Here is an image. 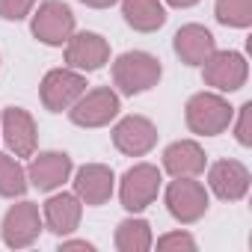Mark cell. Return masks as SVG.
<instances>
[{"label": "cell", "instance_id": "6da1fadb", "mask_svg": "<svg viewBox=\"0 0 252 252\" xmlns=\"http://www.w3.org/2000/svg\"><path fill=\"white\" fill-rule=\"evenodd\" d=\"M184 122L196 137H220L231 128L234 107L222 92H196L184 107Z\"/></svg>", "mask_w": 252, "mask_h": 252}, {"label": "cell", "instance_id": "7a4b0ae2", "mask_svg": "<svg viewBox=\"0 0 252 252\" xmlns=\"http://www.w3.org/2000/svg\"><path fill=\"white\" fill-rule=\"evenodd\" d=\"M163 77V65L149 51H125L113 63V86L122 95H143Z\"/></svg>", "mask_w": 252, "mask_h": 252}, {"label": "cell", "instance_id": "3957f363", "mask_svg": "<svg viewBox=\"0 0 252 252\" xmlns=\"http://www.w3.org/2000/svg\"><path fill=\"white\" fill-rule=\"evenodd\" d=\"M163 199H166L169 217L175 222H181V225L199 222L208 214V208H211V196H208L205 184L196 181V178H172L166 184Z\"/></svg>", "mask_w": 252, "mask_h": 252}, {"label": "cell", "instance_id": "277c9868", "mask_svg": "<svg viewBox=\"0 0 252 252\" xmlns=\"http://www.w3.org/2000/svg\"><path fill=\"white\" fill-rule=\"evenodd\" d=\"M160 184H163V175L155 163H134L119 181L122 208L131 211V214L146 211L149 205H155V199L160 193Z\"/></svg>", "mask_w": 252, "mask_h": 252}, {"label": "cell", "instance_id": "5b68a950", "mask_svg": "<svg viewBox=\"0 0 252 252\" xmlns=\"http://www.w3.org/2000/svg\"><path fill=\"white\" fill-rule=\"evenodd\" d=\"M30 30L42 45L63 48L74 33V12L63 0H45L39 9L30 12Z\"/></svg>", "mask_w": 252, "mask_h": 252}, {"label": "cell", "instance_id": "8992f818", "mask_svg": "<svg viewBox=\"0 0 252 252\" xmlns=\"http://www.w3.org/2000/svg\"><path fill=\"white\" fill-rule=\"evenodd\" d=\"M119 110H122L119 92L113 86H95V89H86L68 107V119L77 128H104L119 116Z\"/></svg>", "mask_w": 252, "mask_h": 252}, {"label": "cell", "instance_id": "52a82bcc", "mask_svg": "<svg viewBox=\"0 0 252 252\" xmlns=\"http://www.w3.org/2000/svg\"><path fill=\"white\" fill-rule=\"evenodd\" d=\"M202 80L205 86H211L214 92H237L246 86V77H249V63L240 51H214L202 65Z\"/></svg>", "mask_w": 252, "mask_h": 252}, {"label": "cell", "instance_id": "ba28073f", "mask_svg": "<svg viewBox=\"0 0 252 252\" xmlns=\"http://www.w3.org/2000/svg\"><path fill=\"white\" fill-rule=\"evenodd\" d=\"M45 228V220H42V211L36 202H15L6 214H3V222H0V237L9 249H27L39 240Z\"/></svg>", "mask_w": 252, "mask_h": 252}, {"label": "cell", "instance_id": "9c48e42d", "mask_svg": "<svg viewBox=\"0 0 252 252\" xmlns=\"http://www.w3.org/2000/svg\"><path fill=\"white\" fill-rule=\"evenodd\" d=\"M86 92V74L74 68H51L39 83V98L51 113H68V107Z\"/></svg>", "mask_w": 252, "mask_h": 252}, {"label": "cell", "instance_id": "30bf717a", "mask_svg": "<svg viewBox=\"0 0 252 252\" xmlns=\"http://www.w3.org/2000/svg\"><path fill=\"white\" fill-rule=\"evenodd\" d=\"M113 146L128 155V158H143L149 155L155 146H158V125L140 113H131V116H122L116 125H113Z\"/></svg>", "mask_w": 252, "mask_h": 252}, {"label": "cell", "instance_id": "8fae6325", "mask_svg": "<svg viewBox=\"0 0 252 252\" xmlns=\"http://www.w3.org/2000/svg\"><path fill=\"white\" fill-rule=\"evenodd\" d=\"M0 140L9 146L15 158H33L39 146L36 119L24 107H6L0 113Z\"/></svg>", "mask_w": 252, "mask_h": 252}, {"label": "cell", "instance_id": "7c38bea8", "mask_svg": "<svg viewBox=\"0 0 252 252\" xmlns=\"http://www.w3.org/2000/svg\"><path fill=\"white\" fill-rule=\"evenodd\" d=\"M110 63V42L101 33L83 30V33H71V39L65 42V65L74 71H98Z\"/></svg>", "mask_w": 252, "mask_h": 252}, {"label": "cell", "instance_id": "4fadbf2b", "mask_svg": "<svg viewBox=\"0 0 252 252\" xmlns=\"http://www.w3.org/2000/svg\"><path fill=\"white\" fill-rule=\"evenodd\" d=\"M74 172V163L65 152H39L33 155L30 166H27V181L30 187L42 190V193H54L60 190Z\"/></svg>", "mask_w": 252, "mask_h": 252}, {"label": "cell", "instance_id": "5bb4252c", "mask_svg": "<svg viewBox=\"0 0 252 252\" xmlns=\"http://www.w3.org/2000/svg\"><path fill=\"white\" fill-rule=\"evenodd\" d=\"M74 196L89 205V208H101L113 199V190H116V175L110 166L104 163H83L77 172H74Z\"/></svg>", "mask_w": 252, "mask_h": 252}, {"label": "cell", "instance_id": "9a60e30c", "mask_svg": "<svg viewBox=\"0 0 252 252\" xmlns=\"http://www.w3.org/2000/svg\"><path fill=\"white\" fill-rule=\"evenodd\" d=\"M208 169V187L217 199L222 202H240L246 193H249V184H252V175L249 169L240 163V160H217Z\"/></svg>", "mask_w": 252, "mask_h": 252}, {"label": "cell", "instance_id": "2e32d148", "mask_svg": "<svg viewBox=\"0 0 252 252\" xmlns=\"http://www.w3.org/2000/svg\"><path fill=\"white\" fill-rule=\"evenodd\" d=\"M80 217H83V202L74 193H65V190L63 193H51L45 208H42L45 228L54 231L57 237H68L71 231H77Z\"/></svg>", "mask_w": 252, "mask_h": 252}, {"label": "cell", "instance_id": "e0dca14e", "mask_svg": "<svg viewBox=\"0 0 252 252\" xmlns=\"http://www.w3.org/2000/svg\"><path fill=\"white\" fill-rule=\"evenodd\" d=\"M172 51H175V57H178L184 65L199 68V65L217 51V39H214V33H211L208 27H202V24H184V27L175 33V39H172Z\"/></svg>", "mask_w": 252, "mask_h": 252}, {"label": "cell", "instance_id": "ac0fdd59", "mask_svg": "<svg viewBox=\"0 0 252 252\" xmlns=\"http://www.w3.org/2000/svg\"><path fill=\"white\" fill-rule=\"evenodd\" d=\"M208 166V155L196 140H175L163 152V169L172 178H199Z\"/></svg>", "mask_w": 252, "mask_h": 252}, {"label": "cell", "instance_id": "d6986e66", "mask_svg": "<svg viewBox=\"0 0 252 252\" xmlns=\"http://www.w3.org/2000/svg\"><path fill=\"white\" fill-rule=\"evenodd\" d=\"M122 18L137 33H158L166 24L163 0H122Z\"/></svg>", "mask_w": 252, "mask_h": 252}, {"label": "cell", "instance_id": "ffe728a7", "mask_svg": "<svg viewBox=\"0 0 252 252\" xmlns=\"http://www.w3.org/2000/svg\"><path fill=\"white\" fill-rule=\"evenodd\" d=\"M113 243L119 252H149L152 243H155V234H152V225L149 220L143 217H128L116 225V234H113Z\"/></svg>", "mask_w": 252, "mask_h": 252}, {"label": "cell", "instance_id": "44dd1931", "mask_svg": "<svg viewBox=\"0 0 252 252\" xmlns=\"http://www.w3.org/2000/svg\"><path fill=\"white\" fill-rule=\"evenodd\" d=\"M27 187V169L18 163V158L0 152V199H21Z\"/></svg>", "mask_w": 252, "mask_h": 252}, {"label": "cell", "instance_id": "7402d4cb", "mask_svg": "<svg viewBox=\"0 0 252 252\" xmlns=\"http://www.w3.org/2000/svg\"><path fill=\"white\" fill-rule=\"evenodd\" d=\"M214 15L222 27L246 30V27H252V0H217Z\"/></svg>", "mask_w": 252, "mask_h": 252}, {"label": "cell", "instance_id": "603a6c76", "mask_svg": "<svg viewBox=\"0 0 252 252\" xmlns=\"http://www.w3.org/2000/svg\"><path fill=\"white\" fill-rule=\"evenodd\" d=\"M152 246H158L160 252H181V249H187V252H196V237L190 234V231H181V228H175V231H166V234H160Z\"/></svg>", "mask_w": 252, "mask_h": 252}, {"label": "cell", "instance_id": "cb8c5ba5", "mask_svg": "<svg viewBox=\"0 0 252 252\" xmlns=\"http://www.w3.org/2000/svg\"><path fill=\"white\" fill-rule=\"evenodd\" d=\"M234 113H237V122H234V140H237L243 149H249V146H252V101L240 104Z\"/></svg>", "mask_w": 252, "mask_h": 252}, {"label": "cell", "instance_id": "d4e9b609", "mask_svg": "<svg viewBox=\"0 0 252 252\" xmlns=\"http://www.w3.org/2000/svg\"><path fill=\"white\" fill-rule=\"evenodd\" d=\"M36 9V0H0V18L6 21H24Z\"/></svg>", "mask_w": 252, "mask_h": 252}, {"label": "cell", "instance_id": "484cf974", "mask_svg": "<svg viewBox=\"0 0 252 252\" xmlns=\"http://www.w3.org/2000/svg\"><path fill=\"white\" fill-rule=\"evenodd\" d=\"M60 249L68 252V249H86V252H95V243L92 240H60Z\"/></svg>", "mask_w": 252, "mask_h": 252}, {"label": "cell", "instance_id": "4316f807", "mask_svg": "<svg viewBox=\"0 0 252 252\" xmlns=\"http://www.w3.org/2000/svg\"><path fill=\"white\" fill-rule=\"evenodd\" d=\"M83 6H89V9H110L113 3H119V0H80Z\"/></svg>", "mask_w": 252, "mask_h": 252}, {"label": "cell", "instance_id": "83f0119b", "mask_svg": "<svg viewBox=\"0 0 252 252\" xmlns=\"http://www.w3.org/2000/svg\"><path fill=\"white\" fill-rule=\"evenodd\" d=\"M163 3H169V6H175V9H190V6L199 3V0H163Z\"/></svg>", "mask_w": 252, "mask_h": 252}]
</instances>
